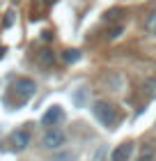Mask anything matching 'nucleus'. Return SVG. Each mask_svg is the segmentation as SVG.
<instances>
[{
  "label": "nucleus",
  "instance_id": "nucleus-1",
  "mask_svg": "<svg viewBox=\"0 0 156 161\" xmlns=\"http://www.w3.org/2000/svg\"><path fill=\"white\" fill-rule=\"evenodd\" d=\"M92 113H94V118L99 120L103 127H108V129H113L115 124H117V120H120V115H117V108L110 104V101H94Z\"/></svg>",
  "mask_w": 156,
  "mask_h": 161
},
{
  "label": "nucleus",
  "instance_id": "nucleus-11",
  "mask_svg": "<svg viewBox=\"0 0 156 161\" xmlns=\"http://www.w3.org/2000/svg\"><path fill=\"white\" fill-rule=\"evenodd\" d=\"M138 161H154V150L149 147V145H145V147L140 150V159Z\"/></svg>",
  "mask_w": 156,
  "mask_h": 161
},
{
  "label": "nucleus",
  "instance_id": "nucleus-2",
  "mask_svg": "<svg viewBox=\"0 0 156 161\" xmlns=\"http://www.w3.org/2000/svg\"><path fill=\"white\" fill-rule=\"evenodd\" d=\"M64 143H67V134L62 129H57V127L46 129V131H44V136H41V145L46 150H60Z\"/></svg>",
  "mask_w": 156,
  "mask_h": 161
},
{
  "label": "nucleus",
  "instance_id": "nucleus-6",
  "mask_svg": "<svg viewBox=\"0 0 156 161\" xmlns=\"http://www.w3.org/2000/svg\"><path fill=\"white\" fill-rule=\"evenodd\" d=\"M131 154H133V143H122V145H117L113 150L110 161H129Z\"/></svg>",
  "mask_w": 156,
  "mask_h": 161
},
{
  "label": "nucleus",
  "instance_id": "nucleus-12",
  "mask_svg": "<svg viewBox=\"0 0 156 161\" xmlns=\"http://www.w3.org/2000/svg\"><path fill=\"white\" fill-rule=\"evenodd\" d=\"M145 92H147V97H156V80L154 78L145 80Z\"/></svg>",
  "mask_w": 156,
  "mask_h": 161
},
{
  "label": "nucleus",
  "instance_id": "nucleus-5",
  "mask_svg": "<svg viewBox=\"0 0 156 161\" xmlns=\"http://www.w3.org/2000/svg\"><path fill=\"white\" fill-rule=\"evenodd\" d=\"M28 143H30V131H25V129H16L14 134L9 136V145L14 150H23V147H28Z\"/></svg>",
  "mask_w": 156,
  "mask_h": 161
},
{
  "label": "nucleus",
  "instance_id": "nucleus-4",
  "mask_svg": "<svg viewBox=\"0 0 156 161\" xmlns=\"http://www.w3.org/2000/svg\"><path fill=\"white\" fill-rule=\"evenodd\" d=\"M62 120H64V111H62L60 106H51L48 111L44 113V118H41V124L51 129V127H55V124H57V122H62Z\"/></svg>",
  "mask_w": 156,
  "mask_h": 161
},
{
  "label": "nucleus",
  "instance_id": "nucleus-9",
  "mask_svg": "<svg viewBox=\"0 0 156 161\" xmlns=\"http://www.w3.org/2000/svg\"><path fill=\"white\" fill-rule=\"evenodd\" d=\"M62 60H64V62H76V60H80V51H76V48L64 51V53H62Z\"/></svg>",
  "mask_w": 156,
  "mask_h": 161
},
{
  "label": "nucleus",
  "instance_id": "nucleus-7",
  "mask_svg": "<svg viewBox=\"0 0 156 161\" xmlns=\"http://www.w3.org/2000/svg\"><path fill=\"white\" fill-rule=\"evenodd\" d=\"M39 60H41V64H46V67H53V62H55V58H53V51L44 48L41 53H39Z\"/></svg>",
  "mask_w": 156,
  "mask_h": 161
},
{
  "label": "nucleus",
  "instance_id": "nucleus-3",
  "mask_svg": "<svg viewBox=\"0 0 156 161\" xmlns=\"http://www.w3.org/2000/svg\"><path fill=\"white\" fill-rule=\"evenodd\" d=\"M35 90H37V85H35V80H30V78H16L12 83V92L16 94L21 101H28L35 94Z\"/></svg>",
  "mask_w": 156,
  "mask_h": 161
},
{
  "label": "nucleus",
  "instance_id": "nucleus-8",
  "mask_svg": "<svg viewBox=\"0 0 156 161\" xmlns=\"http://www.w3.org/2000/svg\"><path fill=\"white\" fill-rule=\"evenodd\" d=\"M145 30L149 32V35H156V12H152L149 16H147V21H145Z\"/></svg>",
  "mask_w": 156,
  "mask_h": 161
},
{
  "label": "nucleus",
  "instance_id": "nucleus-10",
  "mask_svg": "<svg viewBox=\"0 0 156 161\" xmlns=\"http://www.w3.org/2000/svg\"><path fill=\"white\" fill-rule=\"evenodd\" d=\"M53 161H76V154H73L71 150H62L53 157Z\"/></svg>",
  "mask_w": 156,
  "mask_h": 161
},
{
  "label": "nucleus",
  "instance_id": "nucleus-13",
  "mask_svg": "<svg viewBox=\"0 0 156 161\" xmlns=\"http://www.w3.org/2000/svg\"><path fill=\"white\" fill-rule=\"evenodd\" d=\"M5 53H7V51H5V46H0V58H3Z\"/></svg>",
  "mask_w": 156,
  "mask_h": 161
}]
</instances>
